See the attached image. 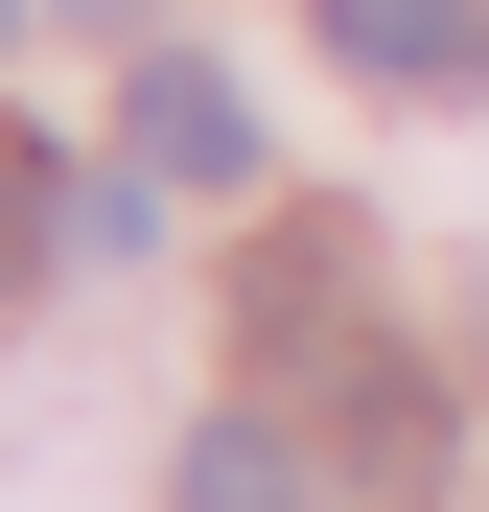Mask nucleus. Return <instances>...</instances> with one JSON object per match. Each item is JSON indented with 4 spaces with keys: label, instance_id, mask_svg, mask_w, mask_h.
Instances as JSON below:
<instances>
[{
    "label": "nucleus",
    "instance_id": "nucleus-4",
    "mask_svg": "<svg viewBox=\"0 0 489 512\" xmlns=\"http://www.w3.org/2000/svg\"><path fill=\"white\" fill-rule=\"evenodd\" d=\"M47 233H70V163H47L24 117H0V303H24V280H47Z\"/></svg>",
    "mask_w": 489,
    "mask_h": 512
},
{
    "label": "nucleus",
    "instance_id": "nucleus-1",
    "mask_svg": "<svg viewBox=\"0 0 489 512\" xmlns=\"http://www.w3.org/2000/svg\"><path fill=\"white\" fill-rule=\"evenodd\" d=\"M140 187H257V94H233L210 47L140 70Z\"/></svg>",
    "mask_w": 489,
    "mask_h": 512
},
{
    "label": "nucleus",
    "instance_id": "nucleus-3",
    "mask_svg": "<svg viewBox=\"0 0 489 512\" xmlns=\"http://www.w3.org/2000/svg\"><path fill=\"white\" fill-rule=\"evenodd\" d=\"M326 24H350V70H396V94H420V70H489V0H326Z\"/></svg>",
    "mask_w": 489,
    "mask_h": 512
},
{
    "label": "nucleus",
    "instance_id": "nucleus-2",
    "mask_svg": "<svg viewBox=\"0 0 489 512\" xmlns=\"http://www.w3.org/2000/svg\"><path fill=\"white\" fill-rule=\"evenodd\" d=\"M163 512H326V466H303V419H210Z\"/></svg>",
    "mask_w": 489,
    "mask_h": 512
}]
</instances>
